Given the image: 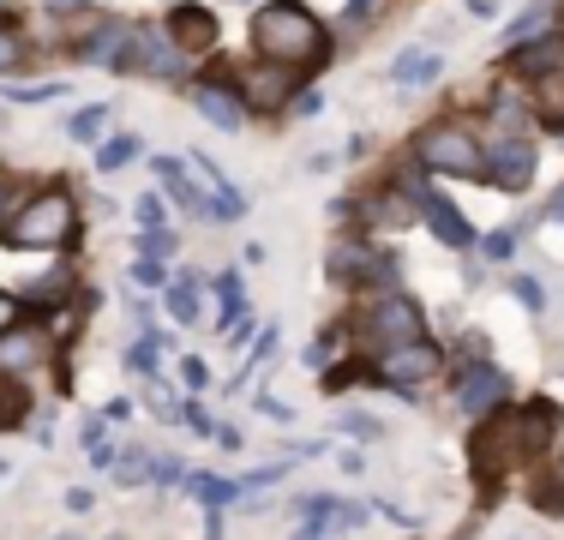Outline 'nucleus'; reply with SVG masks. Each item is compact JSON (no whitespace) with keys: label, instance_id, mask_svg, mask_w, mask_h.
Segmentation results:
<instances>
[{"label":"nucleus","instance_id":"obj_1","mask_svg":"<svg viewBox=\"0 0 564 540\" xmlns=\"http://www.w3.org/2000/svg\"><path fill=\"white\" fill-rule=\"evenodd\" d=\"M252 48L264 54L271 66H313L325 61L330 36L325 24H318L313 7H301V0H271V7H259V19H252Z\"/></svg>","mask_w":564,"mask_h":540},{"label":"nucleus","instance_id":"obj_2","mask_svg":"<svg viewBox=\"0 0 564 540\" xmlns=\"http://www.w3.org/2000/svg\"><path fill=\"white\" fill-rule=\"evenodd\" d=\"M73 228H78V210H73V198H66V186H48V193L24 198V210H12L0 235H7V247L36 252V247H66Z\"/></svg>","mask_w":564,"mask_h":540},{"label":"nucleus","instance_id":"obj_3","mask_svg":"<svg viewBox=\"0 0 564 540\" xmlns=\"http://www.w3.org/2000/svg\"><path fill=\"white\" fill-rule=\"evenodd\" d=\"M414 156H421L426 174H456V181H475V174H487V144H480L468 127H456V120L426 127L421 139H414Z\"/></svg>","mask_w":564,"mask_h":540},{"label":"nucleus","instance_id":"obj_4","mask_svg":"<svg viewBox=\"0 0 564 540\" xmlns=\"http://www.w3.org/2000/svg\"><path fill=\"white\" fill-rule=\"evenodd\" d=\"M426 336V318H421V306L414 301H402V294H384V301H372L367 306V343L379 348H402V343H421Z\"/></svg>","mask_w":564,"mask_h":540},{"label":"nucleus","instance_id":"obj_5","mask_svg":"<svg viewBox=\"0 0 564 540\" xmlns=\"http://www.w3.org/2000/svg\"><path fill=\"white\" fill-rule=\"evenodd\" d=\"M186 66V54L169 43V36H156V31H127V43H120L115 54V73H151V78H174Z\"/></svg>","mask_w":564,"mask_h":540},{"label":"nucleus","instance_id":"obj_6","mask_svg":"<svg viewBox=\"0 0 564 540\" xmlns=\"http://www.w3.org/2000/svg\"><path fill=\"white\" fill-rule=\"evenodd\" d=\"M372 372H379L384 385H397V390H414V385H426V378L438 372V348L426 343V336L421 343H402V348H384Z\"/></svg>","mask_w":564,"mask_h":540},{"label":"nucleus","instance_id":"obj_7","mask_svg":"<svg viewBox=\"0 0 564 540\" xmlns=\"http://www.w3.org/2000/svg\"><path fill=\"white\" fill-rule=\"evenodd\" d=\"M186 169H193V181L205 186V198H210V223H240L247 216V193H240L235 181H223V169L210 156H186Z\"/></svg>","mask_w":564,"mask_h":540},{"label":"nucleus","instance_id":"obj_8","mask_svg":"<svg viewBox=\"0 0 564 540\" xmlns=\"http://www.w3.org/2000/svg\"><path fill=\"white\" fill-rule=\"evenodd\" d=\"M487 181L505 186V193H522V186L534 181V144H522V139L492 144L487 151Z\"/></svg>","mask_w":564,"mask_h":540},{"label":"nucleus","instance_id":"obj_9","mask_svg":"<svg viewBox=\"0 0 564 540\" xmlns=\"http://www.w3.org/2000/svg\"><path fill=\"white\" fill-rule=\"evenodd\" d=\"M169 43L181 54H205L210 43H217V19H210V7H193V0L169 7Z\"/></svg>","mask_w":564,"mask_h":540},{"label":"nucleus","instance_id":"obj_10","mask_svg":"<svg viewBox=\"0 0 564 540\" xmlns=\"http://www.w3.org/2000/svg\"><path fill=\"white\" fill-rule=\"evenodd\" d=\"M510 397L505 372L487 367V360H475V367L463 372V385H456V402H463L468 414H499V402Z\"/></svg>","mask_w":564,"mask_h":540},{"label":"nucleus","instance_id":"obj_11","mask_svg":"<svg viewBox=\"0 0 564 540\" xmlns=\"http://www.w3.org/2000/svg\"><path fill=\"white\" fill-rule=\"evenodd\" d=\"M186 97H193V108H198V115H205L217 132H240V127H247V115H252V108L240 102V90H228V85H193Z\"/></svg>","mask_w":564,"mask_h":540},{"label":"nucleus","instance_id":"obj_12","mask_svg":"<svg viewBox=\"0 0 564 540\" xmlns=\"http://www.w3.org/2000/svg\"><path fill=\"white\" fill-rule=\"evenodd\" d=\"M510 73H522V78L564 73V31H546V36H534V43L510 48Z\"/></svg>","mask_w":564,"mask_h":540},{"label":"nucleus","instance_id":"obj_13","mask_svg":"<svg viewBox=\"0 0 564 540\" xmlns=\"http://www.w3.org/2000/svg\"><path fill=\"white\" fill-rule=\"evenodd\" d=\"M289 85H294V66H264V73L240 78V102H247V108H282Z\"/></svg>","mask_w":564,"mask_h":540},{"label":"nucleus","instance_id":"obj_14","mask_svg":"<svg viewBox=\"0 0 564 540\" xmlns=\"http://www.w3.org/2000/svg\"><path fill=\"white\" fill-rule=\"evenodd\" d=\"M426 228H433L438 240H445V247H475V228L463 223V210L451 205V198H438V193H426Z\"/></svg>","mask_w":564,"mask_h":540},{"label":"nucleus","instance_id":"obj_15","mask_svg":"<svg viewBox=\"0 0 564 540\" xmlns=\"http://www.w3.org/2000/svg\"><path fill=\"white\" fill-rule=\"evenodd\" d=\"M438 73H445V61H438L433 48H402L397 61H391V85H402V90H421V85H433Z\"/></svg>","mask_w":564,"mask_h":540},{"label":"nucleus","instance_id":"obj_16","mask_svg":"<svg viewBox=\"0 0 564 540\" xmlns=\"http://www.w3.org/2000/svg\"><path fill=\"white\" fill-rule=\"evenodd\" d=\"M43 355H48L43 331H19V324H12V331L0 336V372H24V367H36Z\"/></svg>","mask_w":564,"mask_h":540},{"label":"nucleus","instance_id":"obj_17","mask_svg":"<svg viewBox=\"0 0 564 540\" xmlns=\"http://www.w3.org/2000/svg\"><path fill=\"white\" fill-rule=\"evenodd\" d=\"M534 115H541L553 132H564V73L534 78Z\"/></svg>","mask_w":564,"mask_h":540},{"label":"nucleus","instance_id":"obj_18","mask_svg":"<svg viewBox=\"0 0 564 540\" xmlns=\"http://www.w3.org/2000/svg\"><path fill=\"white\" fill-rule=\"evenodd\" d=\"M217 301H223V331H235V324L240 318H247V282H240L235 277V270H223V277H217Z\"/></svg>","mask_w":564,"mask_h":540},{"label":"nucleus","instance_id":"obj_19","mask_svg":"<svg viewBox=\"0 0 564 540\" xmlns=\"http://www.w3.org/2000/svg\"><path fill=\"white\" fill-rule=\"evenodd\" d=\"M109 115H115V108H109V102H85V108H78V115H73V120H66V132H73V139H78V144H97V139H102V132H109Z\"/></svg>","mask_w":564,"mask_h":540},{"label":"nucleus","instance_id":"obj_20","mask_svg":"<svg viewBox=\"0 0 564 540\" xmlns=\"http://www.w3.org/2000/svg\"><path fill=\"white\" fill-rule=\"evenodd\" d=\"M186 493H193L198 505L223 510V505H235V498H240V486L235 480H217V475H186Z\"/></svg>","mask_w":564,"mask_h":540},{"label":"nucleus","instance_id":"obj_21","mask_svg":"<svg viewBox=\"0 0 564 540\" xmlns=\"http://www.w3.org/2000/svg\"><path fill=\"white\" fill-rule=\"evenodd\" d=\"M132 156H139V139H132V132H120V139H109V144L97 151V169H102V174H115V169H127Z\"/></svg>","mask_w":564,"mask_h":540},{"label":"nucleus","instance_id":"obj_22","mask_svg":"<svg viewBox=\"0 0 564 540\" xmlns=\"http://www.w3.org/2000/svg\"><path fill=\"white\" fill-rule=\"evenodd\" d=\"M156 348H163V336H144V343L127 348V360H120V367L139 372V378H151V372H156Z\"/></svg>","mask_w":564,"mask_h":540},{"label":"nucleus","instance_id":"obj_23","mask_svg":"<svg viewBox=\"0 0 564 540\" xmlns=\"http://www.w3.org/2000/svg\"><path fill=\"white\" fill-rule=\"evenodd\" d=\"M169 313L181 318V324L198 318V289H193V282H169Z\"/></svg>","mask_w":564,"mask_h":540},{"label":"nucleus","instance_id":"obj_24","mask_svg":"<svg viewBox=\"0 0 564 540\" xmlns=\"http://www.w3.org/2000/svg\"><path fill=\"white\" fill-rule=\"evenodd\" d=\"M19 66H24V43L12 24H0V73H19Z\"/></svg>","mask_w":564,"mask_h":540},{"label":"nucleus","instance_id":"obj_25","mask_svg":"<svg viewBox=\"0 0 564 540\" xmlns=\"http://www.w3.org/2000/svg\"><path fill=\"white\" fill-rule=\"evenodd\" d=\"M132 289H169V270L156 259H132Z\"/></svg>","mask_w":564,"mask_h":540},{"label":"nucleus","instance_id":"obj_26","mask_svg":"<svg viewBox=\"0 0 564 540\" xmlns=\"http://www.w3.org/2000/svg\"><path fill=\"white\" fill-rule=\"evenodd\" d=\"M510 294H517V301L529 306V313H546V289H541L534 277H517V282H510Z\"/></svg>","mask_w":564,"mask_h":540},{"label":"nucleus","instance_id":"obj_27","mask_svg":"<svg viewBox=\"0 0 564 540\" xmlns=\"http://www.w3.org/2000/svg\"><path fill=\"white\" fill-rule=\"evenodd\" d=\"M24 421V397L12 385H0V426H19Z\"/></svg>","mask_w":564,"mask_h":540},{"label":"nucleus","instance_id":"obj_28","mask_svg":"<svg viewBox=\"0 0 564 540\" xmlns=\"http://www.w3.org/2000/svg\"><path fill=\"white\" fill-rule=\"evenodd\" d=\"M66 85H12V102H55Z\"/></svg>","mask_w":564,"mask_h":540},{"label":"nucleus","instance_id":"obj_29","mask_svg":"<svg viewBox=\"0 0 564 540\" xmlns=\"http://www.w3.org/2000/svg\"><path fill=\"white\" fill-rule=\"evenodd\" d=\"M480 247H487V259H510V252H517V228H499V235H487Z\"/></svg>","mask_w":564,"mask_h":540},{"label":"nucleus","instance_id":"obj_30","mask_svg":"<svg viewBox=\"0 0 564 540\" xmlns=\"http://www.w3.org/2000/svg\"><path fill=\"white\" fill-rule=\"evenodd\" d=\"M337 426H343V432H355V439H379V421H367V414H343Z\"/></svg>","mask_w":564,"mask_h":540},{"label":"nucleus","instance_id":"obj_31","mask_svg":"<svg viewBox=\"0 0 564 540\" xmlns=\"http://www.w3.org/2000/svg\"><path fill=\"white\" fill-rule=\"evenodd\" d=\"M163 216H169L163 198H139V223H144V228H163Z\"/></svg>","mask_w":564,"mask_h":540},{"label":"nucleus","instance_id":"obj_32","mask_svg":"<svg viewBox=\"0 0 564 540\" xmlns=\"http://www.w3.org/2000/svg\"><path fill=\"white\" fill-rule=\"evenodd\" d=\"M90 505H97V498H90V486H73V493H66V510H73V517H85Z\"/></svg>","mask_w":564,"mask_h":540},{"label":"nucleus","instance_id":"obj_33","mask_svg":"<svg viewBox=\"0 0 564 540\" xmlns=\"http://www.w3.org/2000/svg\"><path fill=\"white\" fill-rule=\"evenodd\" d=\"M259 409H264V414H271V421H294V409H289V402H276V397H271V390H264V397H259Z\"/></svg>","mask_w":564,"mask_h":540},{"label":"nucleus","instance_id":"obj_34","mask_svg":"<svg viewBox=\"0 0 564 540\" xmlns=\"http://www.w3.org/2000/svg\"><path fill=\"white\" fill-rule=\"evenodd\" d=\"M85 456H90V463H97V468H115V444H85Z\"/></svg>","mask_w":564,"mask_h":540},{"label":"nucleus","instance_id":"obj_35","mask_svg":"<svg viewBox=\"0 0 564 540\" xmlns=\"http://www.w3.org/2000/svg\"><path fill=\"white\" fill-rule=\"evenodd\" d=\"M12 324H19V301H12V294H0V336H7Z\"/></svg>","mask_w":564,"mask_h":540},{"label":"nucleus","instance_id":"obj_36","mask_svg":"<svg viewBox=\"0 0 564 540\" xmlns=\"http://www.w3.org/2000/svg\"><path fill=\"white\" fill-rule=\"evenodd\" d=\"M325 360H330V343H325V336H318V343L306 348V367H313V372H325Z\"/></svg>","mask_w":564,"mask_h":540},{"label":"nucleus","instance_id":"obj_37","mask_svg":"<svg viewBox=\"0 0 564 540\" xmlns=\"http://www.w3.org/2000/svg\"><path fill=\"white\" fill-rule=\"evenodd\" d=\"M144 468H151V463H144V451H139V456H127V463H120V468H115V475H120V480H139V475H144Z\"/></svg>","mask_w":564,"mask_h":540},{"label":"nucleus","instance_id":"obj_38","mask_svg":"<svg viewBox=\"0 0 564 540\" xmlns=\"http://www.w3.org/2000/svg\"><path fill=\"white\" fill-rule=\"evenodd\" d=\"M186 426H198V432H217V426H210V414H205V409H193V402H186Z\"/></svg>","mask_w":564,"mask_h":540},{"label":"nucleus","instance_id":"obj_39","mask_svg":"<svg viewBox=\"0 0 564 540\" xmlns=\"http://www.w3.org/2000/svg\"><path fill=\"white\" fill-rule=\"evenodd\" d=\"M499 12V0H468V19H492Z\"/></svg>","mask_w":564,"mask_h":540},{"label":"nucleus","instance_id":"obj_40","mask_svg":"<svg viewBox=\"0 0 564 540\" xmlns=\"http://www.w3.org/2000/svg\"><path fill=\"white\" fill-rule=\"evenodd\" d=\"M546 216H553V223H564V186L553 193V205H546Z\"/></svg>","mask_w":564,"mask_h":540},{"label":"nucleus","instance_id":"obj_41","mask_svg":"<svg viewBox=\"0 0 564 540\" xmlns=\"http://www.w3.org/2000/svg\"><path fill=\"white\" fill-rule=\"evenodd\" d=\"M558 486H564V451H558Z\"/></svg>","mask_w":564,"mask_h":540},{"label":"nucleus","instance_id":"obj_42","mask_svg":"<svg viewBox=\"0 0 564 540\" xmlns=\"http://www.w3.org/2000/svg\"><path fill=\"white\" fill-rule=\"evenodd\" d=\"M0 205H7V193H0ZM0 216H7V210H0ZM0 228H7V223H0Z\"/></svg>","mask_w":564,"mask_h":540},{"label":"nucleus","instance_id":"obj_43","mask_svg":"<svg viewBox=\"0 0 564 540\" xmlns=\"http://www.w3.org/2000/svg\"><path fill=\"white\" fill-rule=\"evenodd\" d=\"M109 540H127V534H109Z\"/></svg>","mask_w":564,"mask_h":540},{"label":"nucleus","instance_id":"obj_44","mask_svg":"<svg viewBox=\"0 0 564 540\" xmlns=\"http://www.w3.org/2000/svg\"><path fill=\"white\" fill-rule=\"evenodd\" d=\"M61 540H73V534H61Z\"/></svg>","mask_w":564,"mask_h":540}]
</instances>
